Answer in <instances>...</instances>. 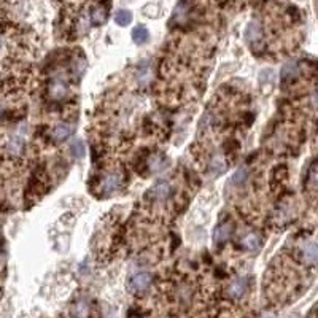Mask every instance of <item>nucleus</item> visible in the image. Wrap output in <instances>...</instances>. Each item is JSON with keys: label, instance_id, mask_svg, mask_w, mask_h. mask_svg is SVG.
Returning a JSON list of instances; mask_svg holds the SVG:
<instances>
[{"label": "nucleus", "instance_id": "f257e3e1", "mask_svg": "<svg viewBox=\"0 0 318 318\" xmlns=\"http://www.w3.org/2000/svg\"><path fill=\"white\" fill-rule=\"evenodd\" d=\"M129 291L134 294H144L151 287V275L148 272H137L134 274L127 282Z\"/></svg>", "mask_w": 318, "mask_h": 318}, {"label": "nucleus", "instance_id": "f03ea898", "mask_svg": "<svg viewBox=\"0 0 318 318\" xmlns=\"http://www.w3.org/2000/svg\"><path fill=\"white\" fill-rule=\"evenodd\" d=\"M171 193H172V185L169 181H159V183H156L151 188V191L148 194H150V199L153 202H162L171 196Z\"/></svg>", "mask_w": 318, "mask_h": 318}, {"label": "nucleus", "instance_id": "7ed1b4c3", "mask_svg": "<svg viewBox=\"0 0 318 318\" xmlns=\"http://www.w3.org/2000/svg\"><path fill=\"white\" fill-rule=\"evenodd\" d=\"M232 234V223H221V225L215 229V234H213V242L216 247H223L225 243L229 240Z\"/></svg>", "mask_w": 318, "mask_h": 318}, {"label": "nucleus", "instance_id": "20e7f679", "mask_svg": "<svg viewBox=\"0 0 318 318\" xmlns=\"http://www.w3.org/2000/svg\"><path fill=\"white\" fill-rule=\"evenodd\" d=\"M119 186H121V177H119V173H116V172L108 173L107 177L104 178V181H102V191L107 196H112L113 193H116L119 189Z\"/></svg>", "mask_w": 318, "mask_h": 318}, {"label": "nucleus", "instance_id": "39448f33", "mask_svg": "<svg viewBox=\"0 0 318 318\" xmlns=\"http://www.w3.org/2000/svg\"><path fill=\"white\" fill-rule=\"evenodd\" d=\"M247 288H248L247 279H243V277L235 279L231 285H229V296H231L232 299H242L247 293Z\"/></svg>", "mask_w": 318, "mask_h": 318}, {"label": "nucleus", "instance_id": "423d86ee", "mask_svg": "<svg viewBox=\"0 0 318 318\" xmlns=\"http://www.w3.org/2000/svg\"><path fill=\"white\" fill-rule=\"evenodd\" d=\"M72 134H73V126L65 124V123L64 124H58L53 129V140L58 142V144H62V142H65Z\"/></svg>", "mask_w": 318, "mask_h": 318}, {"label": "nucleus", "instance_id": "0eeeda50", "mask_svg": "<svg viewBox=\"0 0 318 318\" xmlns=\"http://www.w3.org/2000/svg\"><path fill=\"white\" fill-rule=\"evenodd\" d=\"M301 255H302V260L306 262H309V264H315V262H318V245L314 242L306 243L301 250Z\"/></svg>", "mask_w": 318, "mask_h": 318}, {"label": "nucleus", "instance_id": "6e6552de", "mask_svg": "<svg viewBox=\"0 0 318 318\" xmlns=\"http://www.w3.org/2000/svg\"><path fill=\"white\" fill-rule=\"evenodd\" d=\"M245 38L250 45H255L261 42L262 38V29L258 23H252L248 27H247V32H245Z\"/></svg>", "mask_w": 318, "mask_h": 318}, {"label": "nucleus", "instance_id": "1a4fd4ad", "mask_svg": "<svg viewBox=\"0 0 318 318\" xmlns=\"http://www.w3.org/2000/svg\"><path fill=\"white\" fill-rule=\"evenodd\" d=\"M242 243H243V248H245L247 252H255V250H258L260 245H261V237L258 234L250 232V234L245 235V237H243Z\"/></svg>", "mask_w": 318, "mask_h": 318}, {"label": "nucleus", "instance_id": "9d476101", "mask_svg": "<svg viewBox=\"0 0 318 318\" xmlns=\"http://www.w3.org/2000/svg\"><path fill=\"white\" fill-rule=\"evenodd\" d=\"M50 94H51V97L56 99V100L65 97V94H67V86H65L64 81L54 80L53 83H51V87H50Z\"/></svg>", "mask_w": 318, "mask_h": 318}, {"label": "nucleus", "instance_id": "9b49d317", "mask_svg": "<svg viewBox=\"0 0 318 318\" xmlns=\"http://www.w3.org/2000/svg\"><path fill=\"white\" fill-rule=\"evenodd\" d=\"M23 150H24V139L19 137V135L11 137L8 142V153L11 156H19L23 153Z\"/></svg>", "mask_w": 318, "mask_h": 318}, {"label": "nucleus", "instance_id": "f8f14e48", "mask_svg": "<svg viewBox=\"0 0 318 318\" xmlns=\"http://www.w3.org/2000/svg\"><path fill=\"white\" fill-rule=\"evenodd\" d=\"M148 38H150V32H148L145 26H137L132 29V40L135 43L142 45V43L148 42Z\"/></svg>", "mask_w": 318, "mask_h": 318}, {"label": "nucleus", "instance_id": "ddd939ff", "mask_svg": "<svg viewBox=\"0 0 318 318\" xmlns=\"http://www.w3.org/2000/svg\"><path fill=\"white\" fill-rule=\"evenodd\" d=\"M297 65L294 62H289L287 64L285 67L282 69V81L283 83H289V81H293L296 77H297Z\"/></svg>", "mask_w": 318, "mask_h": 318}, {"label": "nucleus", "instance_id": "4468645a", "mask_svg": "<svg viewBox=\"0 0 318 318\" xmlns=\"http://www.w3.org/2000/svg\"><path fill=\"white\" fill-rule=\"evenodd\" d=\"M107 21V10L102 6H96L91 11V24L92 26H102Z\"/></svg>", "mask_w": 318, "mask_h": 318}, {"label": "nucleus", "instance_id": "2eb2a0df", "mask_svg": "<svg viewBox=\"0 0 318 318\" xmlns=\"http://www.w3.org/2000/svg\"><path fill=\"white\" fill-rule=\"evenodd\" d=\"M87 314H89V307H87V304L83 299L77 301L75 306L72 307V317L73 318H86Z\"/></svg>", "mask_w": 318, "mask_h": 318}, {"label": "nucleus", "instance_id": "dca6fc26", "mask_svg": "<svg viewBox=\"0 0 318 318\" xmlns=\"http://www.w3.org/2000/svg\"><path fill=\"white\" fill-rule=\"evenodd\" d=\"M115 21L118 26H129L132 21V13L127 10H118V13L115 15Z\"/></svg>", "mask_w": 318, "mask_h": 318}, {"label": "nucleus", "instance_id": "f3484780", "mask_svg": "<svg viewBox=\"0 0 318 318\" xmlns=\"http://www.w3.org/2000/svg\"><path fill=\"white\" fill-rule=\"evenodd\" d=\"M85 153H86V150H85V144H83V142L75 140L70 145V154H72L73 158H83Z\"/></svg>", "mask_w": 318, "mask_h": 318}, {"label": "nucleus", "instance_id": "a211bd4d", "mask_svg": "<svg viewBox=\"0 0 318 318\" xmlns=\"http://www.w3.org/2000/svg\"><path fill=\"white\" fill-rule=\"evenodd\" d=\"M225 167H226V164H225V161H223L221 156H215L210 162V172L213 175L221 173L223 171H225Z\"/></svg>", "mask_w": 318, "mask_h": 318}, {"label": "nucleus", "instance_id": "6ab92c4d", "mask_svg": "<svg viewBox=\"0 0 318 318\" xmlns=\"http://www.w3.org/2000/svg\"><path fill=\"white\" fill-rule=\"evenodd\" d=\"M247 169L245 167H242V169H239L237 172H235L234 175H232V178H231V181H232V185H235V186H239V185H243L245 183V180H247Z\"/></svg>", "mask_w": 318, "mask_h": 318}, {"label": "nucleus", "instance_id": "aec40b11", "mask_svg": "<svg viewBox=\"0 0 318 318\" xmlns=\"http://www.w3.org/2000/svg\"><path fill=\"white\" fill-rule=\"evenodd\" d=\"M310 180H312V183L318 185V166H314L312 171H310Z\"/></svg>", "mask_w": 318, "mask_h": 318}, {"label": "nucleus", "instance_id": "412c9836", "mask_svg": "<svg viewBox=\"0 0 318 318\" xmlns=\"http://www.w3.org/2000/svg\"><path fill=\"white\" fill-rule=\"evenodd\" d=\"M262 318H275V317H274V315H264Z\"/></svg>", "mask_w": 318, "mask_h": 318}, {"label": "nucleus", "instance_id": "4be33fe9", "mask_svg": "<svg viewBox=\"0 0 318 318\" xmlns=\"http://www.w3.org/2000/svg\"><path fill=\"white\" fill-rule=\"evenodd\" d=\"M317 102H318V92H317Z\"/></svg>", "mask_w": 318, "mask_h": 318}]
</instances>
